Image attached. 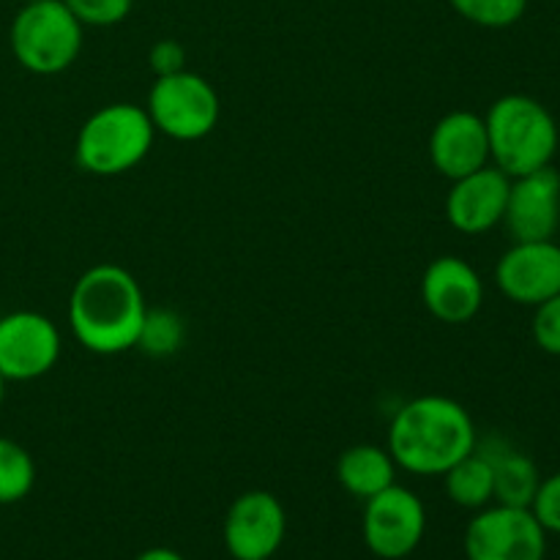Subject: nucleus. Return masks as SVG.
Segmentation results:
<instances>
[{"label": "nucleus", "mask_w": 560, "mask_h": 560, "mask_svg": "<svg viewBox=\"0 0 560 560\" xmlns=\"http://www.w3.org/2000/svg\"><path fill=\"white\" fill-rule=\"evenodd\" d=\"M530 512L547 534L560 536V474H552L550 479L541 481L534 503H530Z\"/></svg>", "instance_id": "24"}, {"label": "nucleus", "mask_w": 560, "mask_h": 560, "mask_svg": "<svg viewBox=\"0 0 560 560\" xmlns=\"http://www.w3.org/2000/svg\"><path fill=\"white\" fill-rule=\"evenodd\" d=\"M547 530L530 509L490 506L479 509L465 530L468 560H545Z\"/></svg>", "instance_id": "7"}, {"label": "nucleus", "mask_w": 560, "mask_h": 560, "mask_svg": "<svg viewBox=\"0 0 560 560\" xmlns=\"http://www.w3.org/2000/svg\"><path fill=\"white\" fill-rule=\"evenodd\" d=\"M503 224L514 241H550L560 224V173L552 164L512 178Z\"/></svg>", "instance_id": "13"}, {"label": "nucleus", "mask_w": 560, "mask_h": 560, "mask_svg": "<svg viewBox=\"0 0 560 560\" xmlns=\"http://www.w3.org/2000/svg\"><path fill=\"white\" fill-rule=\"evenodd\" d=\"M288 534V514L277 495L252 490L235 498L224 517V547L235 560H271Z\"/></svg>", "instance_id": "10"}, {"label": "nucleus", "mask_w": 560, "mask_h": 560, "mask_svg": "<svg viewBox=\"0 0 560 560\" xmlns=\"http://www.w3.org/2000/svg\"><path fill=\"white\" fill-rule=\"evenodd\" d=\"M11 52L33 74H60L82 52V25L63 0L25 3L11 22Z\"/></svg>", "instance_id": "5"}, {"label": "nucleus", "mask_w": 560, "mask_h": 560, "mask_svg": "<svg viewBox=\"0 0 560 560\" xmlns=\"http://www.w3.org/2000/svg\"><path fill=\"white\" fill-rule=\"evenodd\" d=\"M60 331L42 312H9L0 317V375L5 381H36L58 364Z\"/></svg>", "instance_id": "9"}, {"label": "nucleus", "mask_w": 560, "mask_h": 560, "mask_svg": "<svg viewBox=\"0 0 560 560\" xmlns=\"http://www.w3.org/2000/svg\"><path fill=\"white\" fill-rule=\"evenodd\" d=\"M153 137L156 129L145 107L126 102L107 104L82 124L74 145L77 164L98 178H115L145 162Z\"/></svg>", "instance_id": "4"}, {"label": "nucleus", "mask_w": 560, "mask_h": 560, "mask_svg": "<svg viewBox=\"0 0 560 560\" xmlns=\"http://www.w3.org/2000/svg\"><path fill=\"white\" fill-rule=\"evenodd\" d=\"M135 560H186L180 552L170 550V547H151V550L140 552Z\"/></svg>", "instance_id": "26"}, {"label": "nucleus", "mask_w": 560, "mask_h": 560, "mask_svg": "<svg viewBox=\"0 0 560 560\" xmlns=\"http://www.w3.org/2000/svg\"><path fill=\"white\" fill-rule=\"evenodd\" d=\"M148 63H151L153 74L156 77H170L178 74L186 69V49L184 44L175 42V38H162L151 47L148 52Z\"/></svg>", "instance_id": "25"}, {"label": "nucleus", "mask_w": 560, "mask_h": 560, "mask_svg": "<svg viewBox=\"0 0 560 560\" xmlns=\"http://www.w3.org/2000/svg\"><path fill=\"white\" fill-rule=\"evenodd\" d=\"M536 315L530 323V331H534V342L539 345L545 353L560 355V293L552 295L545 304L534 306Z\"/></svg>", "instance_id": "23"}, {"label": "nucleus", "mask_w": 560, "mask_h": 560, "mask_svg": "<svg viewBox=\"0 0 560 560\" xmlns=\"http://www.w3.org/2000/svg\"><path fill=\"white\" fill-rule=\"evenodd\" d=\"M148 118L153 129L178 142H195L211 135L219 124V93L206 77L195 71H178L156 77L148 93Z\"/></svg>", "instance_id": "6"}, {"label": "nucleus", "mask_w": 560, "mask_h": 560, "mask_svg": "<svg viewBox=\"0 0 560 560\" xmlns=\"http://www.w3.org/2000/svg\"><path fill=\"white\" fill-rule=\"evenodd\" d=\"M443 485H446V495L470 512H479L495 501V476H492L490 459L479 446L443 474Z\"/></svg>", "instance_id": "18"}, {"label": "nucleus", "mask_w": 560, "mask_h": 560, "mask_svg": "<svg viewBox=\"0 0 560 560\" xmlns=\"http://www.w3.org/2000/svg\"><path fill=\"white\" fill-rule=\"evenodd\" d=\"M71 14L80 20V25L109 27L124 22L131 14L135 0H63Z\"/></svg>", "instance_id": "22"}, {"label": "nucleus", "mask_w": 560, "mask_h": 560, "mask_svg": "<svg viewBox=\"0 0 560 560\" xmlns=\"http://www.w3.org/2000/svg\"><path fill=\"white\" fill-rule=\"evenodd\" d=\"M186 339V326L184 317L173 310H151L148 306L145 320H142L140 339H137V348L145 350L153 359H164V355L178 353L180 345Z\"/></svg>", "instance_id": "20"}, {"label": "nucleus", "mask_w": 560, "mask_h": 560, "mask_svg": "<svg viewBox=\"0 0 560 560\" xmlns=\"http://www.w3.org/2000/svg\"><path fill=\"white\" fill-rule=\"evenodd\" d=\"M33 485H36V463L31 452L11 438H0V506L25 501Z\"/></svg>", "instance_id": "19"}, {"label": "nucleus", "mask_w": 560, "mask_h": 560, "mask_svg": "<svg viewBox=\"0 0 560 560\" xmlns=\"http://www.w3.org/2000/svg\"><path fill=\"white\" fill-rule=\"evenodd\" d=\"M337 479L350 495L370 501L386 487L397 485V463L388 454V448L359 443V446H350L348 452L339 454Z\"/></svg>", "instance_id": "17"}, {"label": "nucleus", "mask_w": 560, "mask_h": 560, "mask_svg": "<svg viewBox=\"0 0 560 560\" xmlns=\"http://www.w3.org/2000/svg\"><path fill=\"white\" fill-rule=\"evenodd\" d=\"M463 20L479 27H509L523 20L528 0H448Z\"/></svg>", "instance_id": "21"}, {"label": "nucleus", "mask_w": 560, "mask_h": 560, "mask_svg": "<svg viewBox=\"0 0 560 560\" xmlns=\"http://www.w3.org/2000/svg\"><path fill=\"white\" fill-rule=\"evenodd\" d=\"M512 178L506 173L487 164L476 173L452 180V191L446 197V219L454 230L465 235L490 233L503 222Z\"/></svg>", "instance_id": "14"}, {"label": "nucleus", "mask_w": 560, "mask_h": 560, "mask_svg": "<svg viewBox=\"0 0 560 560\" xmlns=\"http://www.w3.org/2000/svg\"><path fill=\"white\" fill-rule=\"evenodd\" d=\"M495 282L509 301L539 306L560 293V246L556 241H514L498 260Z\"/></svg>", "instance_id": "11"}, {"label": "nucleus", "mask_w": 560, "mask_h": 560, "mask_svg": "<svg viewBox=\"0 0 560 560\" xmlns=\"http://www.w3.org/2000/svg\"><path fill=\"white\" fill-rule=\"evenodd\" d=\"M22 3H38V0H22Z\"/></svg>", "instance_id": "28"}, {"label": "nucleus", "mask_w": 560, "mask_h": 560, "mask_svg": "<svg viewBox=\"0 0 560 560\" xmlns=\"http://www.w3.org/2000/svg\"><path fill=\"white\" fill-rule=\"evenodd\" d=\"M421 301L435 320L448 326L470 323L485 304V282L468 260L443 255L421 277Z\"/></svg>", "instance_id": "12"}, {"label": "nucleus", "mask_w": 560, "mask_h": 560, "mask_svg": "<svg viewBox=\"0 0 560 560\" xmlns=\"http://www.w3.org/2000/svg\"><path fill=\"white\" fill-rule=\"evenodd\" d=\"M430 159L438 173L448 180L490 164V137L481 115L470 109H454L443 115L430 135Z\"/></svg>", "instance_id": "15"}, {"label": "nucleus", "mask_w": 560, "mask_h": 560, "mask_svg": "<svg viewBox=\"0 0 560 560\" xmlns=\"http://www.w3.org/2000/svg\"><path fill=\"white\" fill-rule=\"evenodd\" d=\"M364 503V541L372 556L402 560L416 552L427 530L424 503L416 492L392 485Z\"/></svg>", "instance_id": "8"}, {"label": "nucleus", "mask_w": 560, "mask_h": 560, "mask_svg": "<svg viewBox=\"0 0 560 560\" xmlns=\"http://www.w3.org/2000/svg\"><path fill=\"white\" fill-rule=\"evenodd\" d=\"M476 424L452 397H416L388 427V454L413 476H443L476 448Z\"/></svg>", "instance_id": "2"}, {"label": "nucleus", "mask_w": 560, "mask_h": 560, "mask_svg": "<svg viewBox=\"0 0 560 560\" xmlns=\"http://www.w3.org/2000/svg\"><path fill=\"white\" fill-rule=\"evenodd\" d=\"M5 383H9V381H5V377L0 375V408H3V399H5Z\"/></svg>", "instance_id": "27"}, {"label": "nucleus", "mask_w": 560, "mask_h": 560, "mask_svg": "<svg viewBox=\"0 0 560 560\" xmlns=\"http://www.w3.org/2000/svg\"><path fill=\"white\" fill-rule=\"evenodd\" d=\"M490 162L509 178H520L552 164L558 124L550 109L525 93L501 96L485 115Z\"/></svg>", "instance_id": "3"}, {"label": "nucleus", "mask_w": 560, "mask_h": 560, "mask_svg": "<svg viewBox=\"0 0 560 560\" xmlns=\"http://www.w3.org/2000/svg\"><path fill=\"white\" fill-rule=\"evenodd\" d=\"M479 446V443H476ZM487 454L492 465V476H495V501L501 506H517L530 509L536 490L541 485L539 468L528 454L517 452L503 441H490L479 446Z\"/></svg>", "instance_id": "16"}, {"label": "nucleus", "mask_w": 560, "mask_h": 560, "mask_svg": "<svg viewBox=\"0 0 560 560\" xmlns=\"http://www.w3.org/2000/svg\"><path fill=\"white\" fill-rule=\"evenodd\" d=\"M148 301L140 282L115 262L82 273L69 295V326L77 342L96 355H118L137 348Z\"/></svg>", "instance_id": "1"}]
</instances>
